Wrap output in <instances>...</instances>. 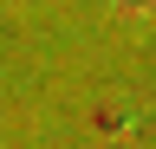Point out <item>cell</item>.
I'll list each match as a JSON object with an SVG mask.
<instances>
[{
	"mask_svg": "<svg viewBox=\"0 0 156 149\" xmlns=\"http://www.w3.org/2000/svg\"><path fill=\"white\" fill-rule=\"evenodd\" d=\"M124 7H130V13H156V0H124Z\"/></svg>",
	"mask_w": 156,
	"mask_h": 149,
	"instance_id": "1",
	"label": "cell"
}]
</instances>
